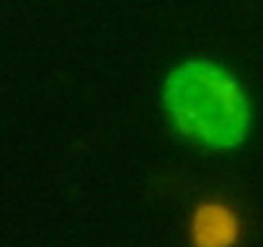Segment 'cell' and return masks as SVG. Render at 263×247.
<instances>
[{"label": "cell", "mask_w": 263, "mask_h": 247, "mask_svg": "<svg viewBox=\"0 0 263 247\" xmlns=\"http://www.w3.org/2000/svg\"><path fill=\"white\" fill-rule=\"evenodd\" d=\"M164 107L182 135L207 147H236L250 130L246 91L213 60L194 58L174 66L164 81Z\"/></svg>", "instance_id": "cell-1"}]
</instances>
